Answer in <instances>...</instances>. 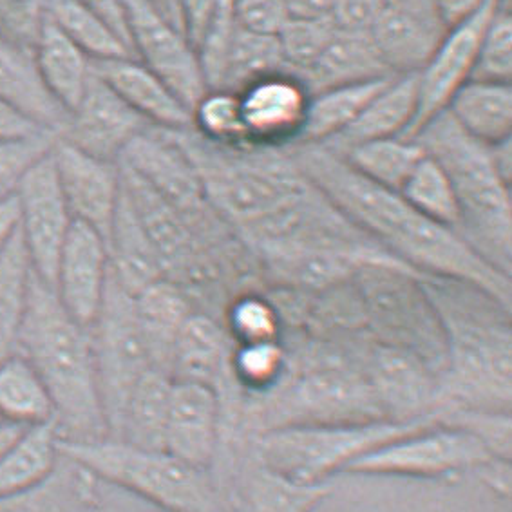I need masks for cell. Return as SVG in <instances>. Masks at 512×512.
<instances>
[{
  "label": "cell",
  "mask_w": 512,
  "mask_h": 512,
  "mask_svg": "<svg viewBox=\"0 0 512 512\" xmlns=\"http://www.w3.org/2000/svg\"><path fill=\"white\" fill-rule=\"evenodd\" d=\"M288 152L344 218L409 270L476 286L511 306V275L491 265L455 228L422 216L399 192L368 180L328 145L294 143Z\"/></svg>",
  "instance_id": "1"
},
{
  "label": "cell",
  "mask_w": 512,
  "mask_h": 512,
  "mask_svg": "<svg viewBox=\"0 0 512 512\" xmlns=\"http://www.w3.org/2000/svg\"><path fill=\"white\" fill-rule=\"evenodd\" d=\"M437 317L446 364L438 377L437 413L502 409L512 400L511 306L460 281L422 279Z\"/></svg>",
  "instance_id": "2"
},
{
  "label": "cell",
  "mask_w": 512,
  "mask_h": 512,
  "mask_svg": "<svg viewBox=\"0 0 512 512\" xmlns=\"http://www.w3.org/2000/svg\"><path fill=\"white\" fill-rule=\"evenodd\" d=\"M17 351L33 364L48 388L60 440L91 442L109 437L91 330L66 312L55 288L35 272Z\"/></svg>",
  "instance_id": "3"
},
{
  "label": "cell",
  "mask_w": 512,
  "mask_h": 512,
  "mask_svg": "<svg viewBox=\"0 0 512 512\" xmlns=\"http://www.w3.org/2000/svg\"><path fill=\"white\" fill-rule=\"evenodd\" d=\"M444 169L455 190L456 232L503 274L512 270L511 185L493 162L491 145L465 133L447 111L413 138Z\"/></svg>",
  "instance_id": "4"
},
{
  "label": "cell",
  "mask_w": 512,
  "mask_h": 512,
  "mask_svg": "<svg viewBox=\"0 0 512 512\" xmlns=\"http://www.w3.org/2000/svg\"><path fill=\"white\" fill-rule=\"evenodd\" d=\"M58 449L100 480L160 511L232 512L210 469L187 464L163 449H145L109 437L91 442L58 438Z\"/></svg>",
  "instance_id": "5"
},
{
  "label": "cell",
  "mask_w": 512,
  "mask_h": 512,
  "mask_svg": "<svg viewBox=\"0 0 512 512\" xmlns=\"http://www.w3.org/2000/svg\"><path fill=\"white\" fill-rule=\"evenodd\" d=\"M435 420H366L301 424L265 429L252 435L250 455L266 469L301 484H323L393 438Z\"/></svg>",
  "instance_id": "6"
},
{
  "label": "cell",
  "mask_w": 512,
  "mask_h": 512,
  "mask_svg": "<svg viewBox=\"0 0 512 512\" xmlns=\"http://www.w3.org/2000/svg\"><path fill=\"white\" fill-rule=\"evenodd\" d=\"M252 435L301 424L388 420L382 415L361 368L324 361L283 380L250 413Z\"/></svg>",
  "instance_id": "7"
},
{
  "label": "cell",
  "mask_w": 512,
  "mask_h": 512,
  "mask_svg": "<svg viewBox=\"0 0 512 512\" xmlns=\"http://www.w3.org/2000/svg\"><path fill=\"white\" fill-rule=\"evenodd\" d=\"M496 458L471 431L435 420L373 449L351 464L346 473L442 480L476 473Z\"/></svg>",
  "instance_id": "8"
},
{
  "label": "cell",
  "mask_w": 512,
  "mask_h": 512,
  "mask_svg": "<svg viewBox=\"0 0 512 512\" xmlns=\"http://www.w3.org/2000/svg\"><path fill=\"white\" fill-rule=\"evenodd\" d=\"M89 330L109 437H113L131 391L156 364L136 317L134 297L116 283L111 272L104 303Z\"/></svg>",
  "instance_id": "9"
},
{
  "label": "cell",
  "mask_w": 512,
  "mask_h": 512,
  "mask_svg": "<svg viewBox=\"0 0 512 512\" xmlns=\"http://www.w3.org/2000/svg\"><path fill=\"white\" fill-rule=\"evenodd\" d=\"M51 149L29 165L13 192L19 201L20 238L31 268L53 286L58 257L75 218L60 187Z\"/></svg>",
  "instance_id": "10"
},
{
  "label": "cell",
  "mask_w": 512,
  "mask_h": 512,
  "mask_svg": "<svg viewBox=\"0 0 512 512\" xmlns=\"http://www.w3.org/2000/svg\"><path fill=\"white\" fill-rule=\"evenodd\" d=\"M134 58L162 78L190 111L209 91L198 51L154 0H124Z\"/></svg>",
  "instance_id": "11"
},
{
  "label": "cell",
  "mask_w": 512,
  "mask_h": 512,
  "mask_svg": "<svg viewBox=\"0 0 512 512\" xmlns=\"http://www.w3.org/2000/svg\"><path fill=\"white\" fill-rule=\"evenodd\" d=\"M359 368L388 420H435L438 375L417 351L379 344L371 348Z\"/></svg>",
  "instance_id": "12"
},
{
  "label": "cell",
  "mask_w": 512,
  "mask_h": 512,
  "mask_svg": "<svg viewBox=\"0 0 512 512\" xmlns=\"http://www.w3.org/2000/svg\"><path fill=\"white\" fill-rule=\"evenodd\" d=\"M118 163L134 172L185 218H200L210 207L200 174L183 149L176 131L147 127L127 145Z\"/></svg>",
  "instance_id": "13"
},
{
  "label": "cell",
  "mask_w": 512,
  "mask_h": 512,
  "mask_svg": "<svg viewBox=\"0 0 512 512\" xmlns=\"http://www.w3.org/2000/svg\"><path fill=\"white\" fill-rule=\"evenodd\" d=\"M498 0H491L476 17L449 29L417 73L415 120L402 138L413 140L435 116L444 113L453 96L471 80L476 51Z\"/></svg>",
  "instance_id": "14"
},
{
  "label": "cell",
  "mask_w": 512,
  "mask_h": 512,
  "mask_svg": "<svg viewBox=\"0 0 512 512\" xmlns=\"http://www.w3.org/2000/svg\"><path fill=\"white\" fill-rule=\"evenodd\" d=\"M147 127L152 125L134 113L93 71L84 95L67 114L58 138L95 158L118 163L127 145Z\"/></svg>",
  "instance_id": "15"
},
{
  "label": "cell",
  "mask_w": 512,
  "mask_h": 512,
  "mask_svg": "<svg viewBox=\"0 0 512 512\" xmlns=\"http://www.w3.org/2000/svg\"><path fill=\"white\" fill-rule=\"evenodd\" d=\"M248 147L283 149L303 131L310 91L290 71L263 76L238 93Z\"/></svg>",
  "instance_id": "16"
},
{
  "label": "cell",
  "mask_w": 512,
  "mask_h": 512,
  "mask_svg": "<svg viewBox=\"0 0 512 512\" xmlns=\"http://www.w3.org/2000/svg\"><path fill=\"white\" fill-rule=\"evenodd\" d=\"M51 152L73 218L95 228L107 241L122 194L120 165L95 158L60 138Z\"/></svg>",
  "instance_id": "17"
},
{
  "label": "cell",
  "mask_w": 512,
  "mask_h": 512,
  "mask_svg": "<svg viewBox=\"0 0 512 512\" xmlns=\"http://www.w3.org/2000/svg\"><path fill=\"white\" fill-rule=\"evenodd\" d=\"M221 424L223 411L216 389L172 379L163 451L212 471L221 444Z\"/></svg>",
  "instance_id": "18"
},
{
  "label": "cell",
  "mask_w": 512,
  "mask_h": 512,
  "mask_svg": "<svg viewBox=\"0 0 512 512\" xmlns=\"http://www.w3.org/2000/svg\"><path fill=\"white\" fill-rule=\"evenodd\" d=\"M109 248L95 228L75 221L58 257L55 294L66 312L87 328L95 323L109 283Z\"/></svg>",
  "instance_id": "19"
},
{
  "label": "cell",
  "mask_w": 512,
  "mask_h": 512,
  "mask_svg": "<svg viewBox=\"0 0 512 512\" xmlns=\"http://www.w3.org/2000/svg\"><path fill=\"white\" fill-rule=\"evenodd\" d=\"M236 342L227 328L205 313H190L172 346L169 373L174 380L200 382L216 389L221 404L239 399L232 377V353Z\"/></svg>",
  "instance_id": "20"
},
{
  "label": "cell",
  "mask_w": 512,
  "mask_h": 512,
  "mask_svg": "<svg viewBox=\"0 0 512 512\" xmlns=\"http://www.w3.org/2000/svg\"><path fill=\"white\" fill-rule=\"evenodd\" d=\"M93 71L152 127L167 131L192 129L189 107L138 58L93 60Z\"/></svg>",
  "instance_id": "21"
},
{
  "label": "cell",
  "mask_w": 512,
  "mask_h": 512,
  "mask_svg": "<svg viewBox=\"0 0 512 512\" xmlns=\"http://www.w3.org/2000/svg\"><path fill=\"white\" fill-rule=\"evenodd\" d=\"M230 473L234 480L225 494L232 512H312L333 491L330 482L301 484L277 475L252 455Z\"/></svg>",
  "instance_id": "22"
},
{
  "label": "cell",
  "mask_w": 512,
  "mask_h": 512,
  "mask_svg": "<svg viewBox=\"0 0 512 512\" xmlns=\"http://www.w3.org/2000/svg\"><path fill=\"white\" fill-rule=\"evenodd\" d=\"M107 248L111 275L127 294L134 297L143 288L165 277L156 248L124 187L107 238Z\"/></svg>",
  "instance_id": "23"
},
{
  "label": "cell",
  "mask_w": 512,
  "mask_h": 512,
  "mask_svg": "<svg viewBox=\"0 0 512 512\" xmlns=\"http://www.w3.org/2000/svg\"><path fill=\"white\" fill-rule=\"evenodd\" d=\"M417 104V73L395 75L344 133L323 145L342 152L359 143L404 136L415 120Z\"/></svg>",
  "instance_id": "24"
},
{
  "label": "cell",
  "mask_w": 512,
  "mask_h": 512,
  "mask_svg": "<svg viewBox=\"0 0 512 512\" xmlns=\"http://www.w3.org/2000/svg\"><path fill=\"white\" fill-rule=\"evenodd\" d=\"M33 58L46 91L67 114L71 113L93 75V60L62 33L48 15L33 46Z\"/></svg>",
  "instance_id": "25"
},
{
  "label": "cell",
  "mask_w": 512,
  "mask_h": 512,
  "mask_svg": "<svg viewBox=\"0 0 512 512\" xmlns=\"http://www.w3.org/2000/svg\"><path fill=\"white\" fill-rule=\"evenodd\" d=\"M370 33L335 29L332 40L312 66L299 76L310 95L328 87L389 76Z\"/></svg>",
  "instance_id": "26"
},
{
  "label": "cell",
  "mask_w": 512,
  "mask_h": 512,
  "mask_svg": "<svg viewBox=\"0 0 512 512\" xmlns=\"http://www.w3.org/2000/svg\"><path fill=\"white\" fill-rule=\"evenodd\" d=\"M446 31L426 20L386 6L370 37L391 75L418 73Z\"/></svg>",
  "instance_id": "27"
},
{
  "label": "cell",
  "mask_w": 512,
  "mask_h": 512,
  "mask_svg": "<svg viewBox=\"0 0 512 512\" xmlns=\"http://www.w3.org/2000/svg\"><path fill=\"white\" fill-rule=\"evenodd\" d=\"M0 96L19 105L49 131L62 133L67 113L51 98L38 76L33 51L0 35Z\"/></svg>",
  "instance_id": "28"
},
{
  "label": "cell",
  "mask_w": 512,
  "mask_h": 512,
  "mask_svg": "<svg viewBox=\"0 0 512 512\" xmlns=\"http://www.w3.org/2000/svg\"><path fill=\"white\" fill-rule=\"evenodd\" d=\"M446 111L465 133L485 145H496L511 138V84L469 80L453 96Z\"/></svg>",
  "instance_id": "29"
},
{
  "label": "cell",
  "mask_w": 512,
  "mask_h": 512,
  "mask_svg": "<svg viewBox=\"0 0 512 512\" xmlns=\"http://www.w3.org/2000/svg\"><path fill=\"white\" fill-rule=\"evenodd\" d=\"M134 308L149 344L152 361L158 370L169 373L172 346L181 326L192 313L187 295L180 286L163 277L134 295Z\"/></svg>",
  "instance_id": "30"
},
{
  "label": "cell",
  "mask_w": 512,
  "mask_h": 512,
  "mask_svg": "<svg viewBox=\"0 0 512 512\" xmlns=\"http://www.w3.org/2000/svg\"><path fill=\"white\" fill-rule=\"evenodd\" d=\"M395 75L328 87L310 95L303 131L295 143H328L350 127L371 98Z\"/></svg>",
  "instance_id": "31"
},
{
  "label": "cell",
  "mask_w": 512,
  "mask_h": 512,
  "mask_svg": "<svg viewBox=\"0 0 512 512\" xmlns=\"http://www.w3.org/2000/svg\"><path fill=\"white\" fill-rule=\"evenodd\" d=\"M172 377L167 371H147L134 386L113 437L145 449H163Z\"/></svg>",
  "instance_id": "32"
},
{
  "label": "cell",
  "mask_w": 512,
  "mask_h": 512,
  "mask_svg": "<svg viewBox=\"0 0 512 512\" xmlns=\"http://www.w3.org/2000/svg\"><path fill=\"white\" fill-rule=\"evenodd\" d=\"M0 417L22 427L55 422V406L44 380L19 351L0 364Z\"/></svg>",
  "instance_id": "33"
},
{
  "label": "cell",
  "mask_w": 512,
  "mask_h": 512,
  "mask_svg": "<svg viewBox=\"0 0 512 512\" xmlns=\"http://www.w3.org/2000/svg\"><path fill=\"white\" fill-rule=\"evenodd\" d=\"M60 462L58 433L53 424L29 427L0 456V498L44 484Z\"/></svg>",
  "instance_id": "34"
},
{
  "label": "cell",
  "mask_w": 512,
  "mask_h": 512,
  "mask_svg": "<svg viewBox=\"0 0 512 512\" xmlns=\"http://www.w3.org/2000/svg\"><path fill=\"white\" fill-rule=\"evenodd\" d=\"M93 475L82 465L60 455L55 473L44 484L24 493L0 498V512H82Z\"/></svg>",
  "instance_id": "35"
},
{
  "label": "cell",
  "mask_w": 512,
  "mask_h": 512,
  "mask_svg": "<svg viewBox=\"0 0 512 512\" xmlns=\"http://www.w3.org/2000/svg\"><path fill=\"white\" fill-rule=\"evenodd\" d=\"M31 275L33 268L17 230L0 254V364L10 359L19 346Z\"/></svg>",
  "instance_id": "36"
},
{
  "label": "cell",
  "mask_w": 512,
  "mask_h": 512,
  "mask_svg": "<svg viewBox=\"0 0 512 512\" xmlns=\"http://www.w3.org/2000/svg\"><path fill=\"white\" fill-rule=\"evenodd\" d=\"M339 154L368 180L399 192L426 156V151L417 140L395 136L359 143Z\"/></svg>",
  "instance_id": "37"
},
{
  "label": "cell",
  "mask_w": 512,
  "mask_h": 512,
  "mask_svg": "<svg viewBox=\"0 0 512 512\" xmlns=\"http://www.w3.org/2000/svg\"><path fill=\"white\" fill-rule=\"evenodd\" d=\"M279 71L288 69L277 35L250 33L238 26L216 89L241 93L252 82Z\"/></svg>",
  "instance_id": "38"
},
{
  "label": "cell",
  "mask_w": 512,
  "mask_h": 512,
  "mask_svg": "<svg viewBox=\"0 0 512 512\" xmlns=\"http://www.w3.org/2000/svg\"><path fill=\"white\" fill-rule=\"evenodd\" d=\"M46 15L91 60L134 57L82 0H48Z\"/></svg>",
  "instance_id": "39"
},
{
  "label": "cell",
  "mask_w": 512,
  "mask_h": 512,
  "mask_svg": "<svg viewBox=\"0 0 512 512\" xmlns=\"http://www.w3.org/2000/svg\"><path fill=\"white\" fill-rule=\"evenodd\" d=\"M409 207L444 227H458L460 210L455 190L444 169L429 154L418 163L399 190Z\"/></svg>",
  "instance_id": "40"
},
{
  "label": "cell",
  "mask_w": 512,
  "mask_h": 512,
  "mask_svg": "<svg viewBox=\"0 0 512 512\" xmlns=\"http://www.w3.org/2000/svg\"><path fill=\"white\" fill-rule=\"evenodd\" d=\"M192 131L223 147H248L238 93L209 89L192 109Z\"/></svg>",
  "instance_id": "41"
},
{
  "label": "cell",
  "mask_w": 512,
  "mask_h": 512,
  "mask_svg": "<svg viewBox=\"0 0 512 512\" xmlns=\"http://www.w3.org/2000/svg\"><path fill=\"white\" fill-rule=\"evenodd\" d=\"M286 351L279 341L236 344L232 353V377L239 391L263 397L286 375Z\"/></svg>",
  "instance_id": "42"
},
{
  "label": "cell",
  "mask_w": 512,
  "mask_h": 512,
  "mask_svg": "<svg viewBox=\"0 0 512 512\" xmlns=\"http://www.w3.org/2000/svg\"><path fill=\"white\" fill-rule=\"evenodd\" d=\"M512 17L503 0H498L476 51L471 80L511 84Z\"/></svg>",
  "instance_id": "43"
},
{
  "label": "cell",
  "mask_w": 512,
  "mask_h": 512,
  "mask_svg": "<svg viewBox=\"0 0 512 512\" xmlns=\"http://www.w3.org/2000/svg\"><path fill=\"white\" fill-rule=\"evenodd\" d=\"M332 19H290L277 33L286 69L295 76L303 75L323 53L335 33Z\"/></svg>",
  "instance_id": "44"
},
{
  "label": "cell",
  "mask_w": 512,
  "mask_h": 512,
  "mask_svg": "<svg viewBox=\"0 0 512 512\" xmlns=\"http://www.w3.org/2000/svg\"><path fill=\"white\" fill-rule=\"evenodd\" d=\"M227 332L236 344L279 341V313L259 295H241L228 308Z\"/></svg>",
  "instance_id": "45"
},
{
  "label": "cell",
  "mask_w": 512,
  "mask_h": 512,
  "mask_svg": "<svg viewBox=\"0 0 512 512\" xmlns=\"http://www.w3.org/2000/svg\"><path fill=\"white\" fill-rule=\"evenodd\" d=\"M48 0H0V35L33 51L46 20Z\"/></svg>",
  "instance_id": "46"
},
{
  "label": "cell",
  "mask_w": 512,
  "mask_h": 512,
  "mask_svg": "<svg viewBox=\"0 0 512 512\" xmlns=\"http://www.w3.org/2000/svg\"><path fill=\"white\" fill-rule=\"evenodd\" d=\"M57 136L31 142L0 143V198L8 196L31 163L53 147Z\"/></svg>",
  "instance_id": "47"
},
{
  "label": "cell",
  "mask_w": 512,
  "mask_h": 512,
  "mask_svg": "<svg viewBox=\"0 0 512 512\" xmlns=\"http://www.w3.org/2000/svg\"><path fill=\"white\" fill-rule=\"evenodd\" d=\"M232 10L239 28L259 35H277L288 20L283 0H232Z\"/></svg>",
  "instance_id": "48"
},
{
  "label": "cell",
  "mask_w": 512,
  "mask_h": 512,
  "mask_svg": "<svg viewBox=\"0 0 512 512\" xmlns=\"http://www.w3.org/2000/svg\"><path fill=\"white\" fill-rule=\"evenodd\" d=\"M57 136L33 116L22 111L19 105L0 96V143H22Z\"/></svg>",
  "instance_id": "49"
},
{
  "label": "cell",
  "mask_w": 512,
  "mask_h": 512,
  "mask_svg": "<svg viewBox=\"0 0 512 512\" xmlns=\"http://www.w3.org/2000/svg\"><path fill=\"white\" fill-rule=\"evenodd\" d=\"M386 6V0H333L330 19L337 29L370 33Z\"/></svg>",
  "instance_id": "50"
},
{
  "label": "cell",
  "mask_w": 512,
  "mask_h": 512,
  "mask_svg": "<svg viewBox=\"0 0 512 512\" xmlns=\"http://www.w3.org/2000/svg\"><path fill=\"white\" fill-rule=\"evenodd\" d=\"M223 0H180L178 2V20L181 29L196 48L201 37L216 17Z\"/></svg>",
  "instance_id": "51"
},
{
  "label": "cell",
  "mask_w": 512,
  "mask_h": 512,
  "mask_svg": "<svg viewBox=\"0 0 512 512\" xmlns=\"http://www.w3.org/2000/svg\"><path fill=\"white\" fill-rule=\"evenodd\" d=\"M491 0H433L438 24L444 31L458 28L476 17Z\"/></svg>",
  "instance_id": "52"
},
{
  "label": "cell",
  "mask_w": 512,
  "mask_h": 512,
  "mask_svg": "<svg viewBox=\"0 0 512 512\" xmlns=\"http://www.w3.org/2000/svg\"><path fill=\"white\" fill-rule=\"evenodd\" d=\"M89 10L95 13L98 19L104 22L107 28L113 31L116 37L131 49V35H129V22L124 0H82Z\"/></svg>",
  "instance_id": "53"
},
{
  "label": "cell",
  "mask_w": 512,
  "mask_h": 512,
  "mask_svg": "<svg viewBox=\"0 0 512 512\" xmlns=\"http://www.w3.org/2000/svg\"><path fill=\"white\" fill-rule=\"evenodd\" d=\"M19 201L15 192L0 198V254L19 230Z\"/></svg>",
  "instance_id": "54"
},
{
  "label": "cell",
  "mask_w": 512,
  "mask_h": 512,
  "mask_svg": "<svg viewBox=\"0 0 512 512\" xmlns=\"http://www.w3.org/2000/svg\"><path fill=\"white\" fill-rule=\"evenodd\" d=\"M290 19H330L333 0H283Z\"/></svg>",
  "instance_id": "55"
},
{
  "label": "cell",
  "mask_w": 512,
  "mask_h": 512,
  "mask_svg": "<svg viewBox=\"0 0 512 512\" xmlns=\"http://www.w3.org/2000/svg\"><path fill=\"white\" fill-rule=\"evenodd\" d=\"M386 4L393 10L404 11L408 15H413L417 19L426 20L429 24H435L438 28H442L438 24L437 15H435L433 0H386Z\"/></svg>",
  "instance_id": "56"
},
{
  "label": "cell",
  "mask_w": 512,
  "mask_h": 512,
  "mask_svg": "<svg viewBox=\"0 0 512 512\" xmlns=\"http://www.w3.org/2000/svg\"><path fill=\"white\" fill-rule=\"evenodd\" d=\"M26 429H29V427L15 426L10 422L0 426V456L4 455L24 435Z\"/></svg>",
  "instance_id": "57"
},
{
  "label": "cell",
  "mask_w": 512,
  "mask_h": 512,
  "mask_svg": "<svg viewBox=\"0 0 512 512\" xmlns=\"http://www.w3.org/2000/svg\"><path fill=\"white\" fill-rule=\"evenodd\" d=\"M178 2H180V0H162L163 11L167 13V17H169L176 26H180V20H178ZM181 31H183V29H181Z\"/></svg>",
  "instance_id": "58"
},
{
  "label": "cell",
  "mask_w": 512,
  "mask_h": 512,
  "mask_svg": "<svg viewBox=\"0 0 512 512\" xmlns=\"http://www.w3.org/2000/svg\"><path fill=\"white\" fill-rule=\"evenodd\" d=\"M134 512H163L160 511V509H156V507H152V505H149V503L140 502L136 503V509H134Z\"/></svg>",
  "instance_id": "59"
},
{
  "label": "cell",
  "mask_w": 512,
  "mask_h": 512,
  "mask_svg": "<svg viewBox=\"0 0 512 512\" xmlns=\"http://www.w3.org/2000/svg\"><path fill=\"white\" fill-rule=\"evenodd\" d=\"M154 2H156V4H158V6H160V8L163 10L162 0H154ZM165 15H167V13H165Z\"/></svg>",
  "instance_id": "60"
},
{
  "label": "cell",
  "mask_w": 512,
  "mask_h": 512,
  "mask_svg": "<svg viewBox=\"0 0 512 512\" xmlns=\"http://www.w3.org/2000/svg\"><path fill=\"white\" fill-rule=\"evenodd\" d=\"M2 424H6V422H4V418L0 417V426H2Z\"/></svg>",
  "instance_id": "61"
}]
</instances>
